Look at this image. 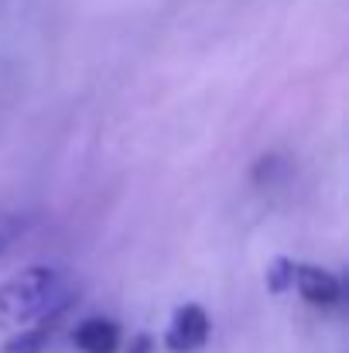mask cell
I'll return each mask as SVG.
<instances>
[{
  "instance_id": "obj_6",
  "label": "cell",
  "mask_w": 349,
  "mask_h": 353,
  "mask_svg": "<svg viewBox=\"0 0 349 353\" xmlns=\"http://www.w3.org/2000/svg\"><path fill=\"white\" fill-rule=\"evenodd\" d=\"M295 285V261H274L267 268V288L271 292H284Z\"/></svg>"
},
{
  "instance_id": "obj_5",
  "label": "cell",
  "mask_w": 349,
  "mask_h": 353,
  "mask_svg": "<svg viewBox=\"0 0 349 353\" xmlns=\"http://www.w3.org/2000/svg\"><path fill=\"white\" fill-rule=\"evenodd\" d=\"M45 343H48V330H45V326H38V330H21L17 336H10V340L0 347V353H41Z\"/></svg>"
},
{
  "instance_id": "obj_3",
  "label": "cell",
  "mask_w": 349,
  "mask_h": 353,
  "mask_svg": "<svg viewBox=\"0 0 349 353\" xmlns=\"http://www.w3.org/2000/svg\"><path fill=\"white\" fill-rule=\"evenodd\" d=\"M291 288H298V295L305 302L319 305V309H329L343 299V281L332 271L315 268V264H295V285Z\"/></svg>"
},
{
  "instance_id": "obj_8",
  "label": "cell",
  "mask_w": 349,
  "mask_h": 353,
  "mask_svg": "<svg viewBox=\"0 0 349 353\" xmlns=\"http://www.w3.org/2000/svg\"><path fill=\"white\" fill-rule=\"evenodd\" d=\"M130 353H147V336H140V340L134 343V350H130Z\"/></svg>"
},
{
  "instance_id": "obj_7",
  "label": "cell",
  "mask_w": 349,
  "mask_h": 353,
  "mask_svg": "<svg viewBox=\"0 0 349 353\" xmlns=\"http://www.w3.org/2000/svg\"><path fill=\"white\" fill-rule=\"evenodd\" d=\"M24 230V220L21 216H10V213H0V254L21 236Z\"/></svg>"
},
{
  "instance_id": "obj_2",
  "label": "cell",
  "mask_w": 349,
  "mask_h": 353,
  "mask_svg": "<svg viewBox=\"0 0 349 353\" xmlns=\"http://www.w3.org/2000/svg\"><path fill=\"white\" fill-rule=\"evenodd\" d=\"M209 340V316L202 305H182L165 333V347L171 353H192Z\"/></svg>"
},
{
  "instance_id": "obj_1",
  "label": "cell",
  "mask_w": 349,
  "mask_h": 353,
  "mask_svg": "<svg viewBox=\"0 0 349 353\" xmlns=\"http://www.w3.org/2000/svg\"><path fill=\"white\" fill-rule=\"evenodd\" d=\"M69 305V281L55 268H28L0 285V323H45Z\"/></svg>"
},
{
  "instance_id": "obj_4",
  "label": "cell",
  "mask_w": 349,
  "mask_h": 353,
  "mask_svg": "<svg viewBox=\"0 0 349 353\" xmlns=\"http://www.w3.org/2000/svg\"><path fill=\"white\" fill-rule=\"evenodd\" d=\"M72 343H76L79 353H116V347H120V326L114 319L93 316V319L76 326Z\"/></svg>"
}]
</instances>
